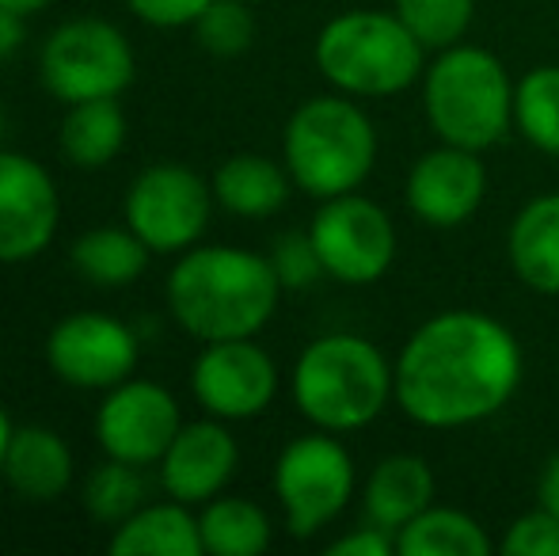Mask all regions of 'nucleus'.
<instances>
[{"mask_svg":"<svg viewBox=\"0 0 559 556\" xmlns=\"http://www.w3.org/2000/svg\"><path fill=\"white\" fill-rule=\"evenodd\" d=\"M396 404L412 423L456 430L510 404L525 374L522 343L479 309H445L423 320L396 363Z\"/></svg>","mask_w":559,"mask_h":556,"instance_id":"1","label":"nucleus"},{"mask_svg":"<svg viewBox=\"0 0 559 556\" xmlns=\"http://www.w3.org/2000/svg\"><path fill=\"white\" fill-rule=\"evenodd\" d=\"M282 282L271 260L248 248H191L168 275V309L202 343L255 340L274 317Z\"/></svg>","mask_w":559,"mask_h":556,"instance_id":"2","label":"nucleus"},{"mask_svg":"<svg viewBox=\"0 0 559 556\" xmlns=\"http://www.w3.org/2000/svg\"><path fill=\"white\" fill-rule=\"evenodd\" d=\"M389 401H396V374L366 335H320L294 366V404L317 430H361Z\"/></svg>","mask_w":559,"mask_h":556,"instance_id":"3","label":"nucleus"},{"mask_svg":"<svg viewBox=\"0 0 559 556\" xmlns=\"http://www.w3.org/2000/svg\"><path fill=\"white\" fill-rule=\"evenodd\" d=\"M423 115L438 141L487 153L514 130V81L491 50L456 43L423 69Z\"/></svg>","mask_w":559,"mask_h":556,"instance_id":"4","label":"nucleus"},{"mask_svg":"<svg viewBox=\"0 0 559 556\" xmlns=\"http://www.w3.org/2000/svg\"><path fill=\"white\" fill-rule=\"evenodd\" d=\"M317 69L335 92L354 99H384L423 81L427 46L396 12L354 8L328 20L317 35Z\"/></svg>","mask_w":559,"mask_h":556,"instance_id":"5","label":"nucleus"},{"mask_svg":"<svg viewBox=\"0 0 559 556\" xmlns=\"http://www.w3.org/2000/svg\"><path fill=\"white\" fill-rule=\"evenodd\" d=\"M282 164L297 191L320 202L358 191L377 164L373 119L343 92L305 99L282 134Z\"/></svg>","mask_w":559,"mask_h":556,"instance_id":"6","label":"nucleus"},{"mask_svg":"<svg viewBox=\"0 0 559 556\" xmlns=\"http://www.w3.org/2000/svg\"><path fill=\"white\" fill-rule=\"evenodd\" d=\"M43 88L61 104L118 99L133 84V50L107 20L61 23L38 54Z\"/></svg>","mask_w":559,"mask_h":556,"instance_id":"7","label":"nucleus"},{"mask_svg":"<svg viewBox=\"0 0 559 556\" xmlns=\"http://www.w3.org/2000/svg\"><path fill=\"white\" fill-rule=\"evenodd\" d=\"M274 496L294 537L332 527L354 496V458L332 430L301 435L274 461Z\"/></svg>","mask_w":559,"mask_h":556,"instance_id":"8","label":"nucleus"},{"mask_svg":"<svg viewBox=\"0 0 559 556\" xmlns=\"http://www.w3.org/2000/svg\"><path fill=\"white\" fill-rule=\"evenodd\" d=\"M324 275L343 286H369L396 260V225L381 202L358 191L324 199L309 225Z\"/></svg>","mask_w":559,"mask_h":556,"instance_id":"9","label":"nucleus"},{"mask_svg":"<svg viewBox=\"0 0 559 556\" xmlns=\"http://www.w3.org/2000/svg\"><path fill=\"white\" fill-rule=\"evenodd\" d=\"M214 187L183 164H153L126 191V225L153 252H187L206 233Z\"/></svg>","mask_w":559,"mask_h":556,"instance_id":"10","label":"nucleus"},{"mask_svg":"<svg viewBox=\"0 0 559 556\" xmlns=\"http://www.w3.org/2000/svg\"><path fill=\"white\" fill-rule=\"evenodd\" d=\"M183 427L176 397L156 381H130L107 389L96 412V438L107 458L130 465H160L164 450Z\"/></svg>","mask_w":559,"mask_h":556,"instance_id":"11","label":"nucleus"},{"mask_svg":"<svg viewBox=\"0 0 559 556\" xmlns=\"http://www.w3.org/2000/svg\"><path fill=\"white\" fill-rule=\"evenodd\" d=\"M138 335L104 312H73L53 324L46 363L73 389H115L138 366Z\"/></svg>","mask_w":559,"mask_h":556,"instance_id":"12","label":"nucleus"},{"mask_svg":"<svg viewBox=\"0 0 559 556\" xmlns=\"http://www.w3.org/2000/svg\"><path fill=\"white\" fill-rule=\"evenodd\" d=\"M194 401L217 419H251L271 409L278 393V366L259 343L217 340L206 343L191 370Z\"/></svg>","mask_w":559,"mask_h":556,"instance_id":"13","label":"nucleus"},{"mask_svg":"<svg viewBox=\"0 0 559 556\" xmlns=\"http://www.w3.org/2000/svg\"><path fill=\"white\" fill-rule=\"evenodd\" d=\"M61 202L50 171L0 149V263H27L58 233Z\"/></svg>","mask_w":559,"mask_h":556,"instance_id":"14","label":"nucleus"},{"mask_svg":"<svg viewBox=\"0 0 559 556\" xmlns=\"http://www.w3.org/2000/svg\"><path fill=\"white\" fill-rule=\"evenodd\" d=\"M487 194V164L479 153L461 145L427 149L407 171V206L430 229L464 225Z\"/></svg>","mask_w":559,"mask_h":556,"instance_id":"15","label":"nucleus"},{"mask_svg":"<svg viewBox=\"0 0 559 556\" xmlns=\"http://www.w3.org/2000/svg\"><path fill=\"white\" fill-rule=\"evenodd\" d=\"M236 465H240V446L217 416L183 423L160 458V484L171 499L187 507L210 504L236 476Z\"/></svg>","mask_w":559,"mask_h":556,"instance_id":"16","label":"nucleus"},{"mask_svg":"<svg viewBox=\"0 0 559 556\" xmlns=\"http://www.w3.org/2000/svg\"><path fill=\"white\" fill-rule=\"evenodd\" d=\"M435 469L419 453H389L373 465L361 488L366 522L400 534L412 519H419L435 504Z\"/></svg>","mask_w":559,"mask_h":556,"instance_id":"17","label":"nucleus"},{"mask_svg":"<svg viewBox=\"0 0 559 556\" xmlns=\"http://www.w3.org/2000/svg\"><path fill=\"white\" fill-rule=\"evenodd\" d=\"M8 488L27 504H53L73 484V450L50 427H15L8 438L4 473Z\"/></svg>","mask_w":559,"mask_h":556,"instance_id":"18","label":"nucleus"},{"mask_svg":"<svg viewBox=\"0 0 559 556\" xmlns=\"http://www.w3.org/2000/svg\"><path fill=\"white\" fill-rule=\"evenodd\" d=\"M514 275L537 294H559V194H537L514 214L507 233Z\"/></svg>","mask_w":559,"mask_h":556,"instance_id":"19","label":"nucleus"},{"mask_svg":"<svg viewBox=\"0 0 559 556\" xmlns=\"http://www.w3.org/2000/svg\"><path fill=\"white\" fill-rule=\"evenodd\" d=\"M214 199L236 217H271L289 199V168L263 153H236L214 171Z\"/></svg>","mask_w":559,"mask_h":556,"instance_id":"20","label":"nucleus"},{"mask_svg":"<svg viewBox=\"0 0 559 556\" xmlns=\"http://www.w3.org/2000/svg\"><path fill=\"white\" fill-rule=\"evenodd\" d=\"M111 553L115 556H199L206 549H202L199 519L187 511V504L168 499V504L141 507L122 527H115Z\"/></svg>","mask_w":559,"mask_h":556,"instance_id":"21","label":"nucleus"},{"mask_svg":"<svg viewBox=\"0 0 559 556\" xmlns=\"http://www.w3.org/2000/svg\"><path fill=\"white\" fill-rule=\"evenodd\" d=\"M126 145V115L118 99H84L69 104L61 122V153L76 168H104Z\"/></svg>","mask_w":559,"mask_h":556,"instance_id":"22","label":"nucleus"},{"mask_svg":"<svg viewBox=\"0 0 559 556\" xmlns=\"http://www.w3.org/2000/svg\"><path fill=\"white\" fill-rule=\"evenodd\" d=\"M148 252L153 248L130 225L126 229L104 225V229L84 233L73 245V252H69V260H73L76 275L96 282V286H130L148 268Z\"/></svg>","mask_w":559,"mask_h":556,"instance_id":"23","label":"nucleus"},{"mask_svg":"<svg viewBox=\"0 0 559 556\" xmlns=\"http://www.w3.org/2000/svg\"><path fill=\"white\" fill-rule=\"evenodd\" d=\"M396 553L404 556H487L491 537L472 514L456 507L430 504L419 519H412L396 534Z\"/></svg>","mask_w":559,"mask_h":556,"instance_id":"24","label":"nucleus"},{"mask_svg":"<svg viewBox=\"0 0 559 556\" xmlns=\"http://www.w3.org/2000/svg\"><path fill=\"white\" fill-rule=\"evenodd\" d=\"M202 549L214 556H259L271 545V519L240 496H214L199 514Z\"/></svg>","mask_w":559,"mask_h":556,"instance_id":"25","label":"nucleus"},{"mask_svg":"<svg viewBox=\"0 0 559 556\" xmlns=\"http://www.w3.org/2000/svg\"><path fill=\"white\" fill-rule=\"evenodd\" d=\"M514 130L533 149L559 156V66H537L514 84Z\"/></svg>","mask_w":559,"mask_h":556,"instance_id":"26","label":"nucleus"},{"mask_svg":"<svg viewBox=\"0 0 559 556\" xmlns=\"http://www.w3.org/2000/svg\"><path fill=\"white\" fill-rule=\"evenodd\" d=\"M141 499H145V481L130 461L107 458L84 481V507L104 527H122L130 514L141 511Z\"/></svg>","mask_w":559,"mask_h":556,"instance_id":"27","label":"nucleus"},{"mask_svg":"<svg viewBox=\"0 0 559 556\" xmlns=\"http://www.w3.org/2000/svg\"><path fill=\"white\" fill-rule=\"evenodd\" d=\"M392 12L427 46V54H438L464 43L476 15V0H392Z\"/></svg>","mask_w":559,"mask_h":556,"instance_id":"28","label":"nucleus"},{"mask_svg":"<svg viewBox=\"0 0 559 556\" xmlns=\"http://www.w3.org/2000/svg\"><path fill=\"white\" fill-rule=\"evenodd\" d=\"M194 35L217 58H236L255 43V15L243 0H214L206 12L194 20Z\"/></svg>","mask_w":559,"mask_h":556,"instance_id":"29","label":"nucleus"},{"mask_svg":"<svg viewBox=\"0 0 559 556\" xmlns=\"http://www.w3.org/2000/svg\"><path fill=\"white\" fill-rule=\"evenodd\" d=\"M266 260H271L282 289H305L324 275V263H320L317 245H312L309 233H286V237H278Z\"/></svg>","mask_w":559,"mask_h":556,"instance_id":"30","label":"nucleus"},{"mask_svg":"<svg viewBox=\"0 0 559 556\" xmlns=\"http://www.w3.org/2000/svg\"><path fill=\"white\" fill-rule=\"evenodd\" d=\"M507 556H559V519L537 504V511L518 514L502 537Z\"/></svg>","mask_w":559,"mask_h":556,"instance_id":"31","label":"nucleus"},{"mask_svg":"<svg viewBox=\"0 0 559 556\" xmlns=\"http://www.w3.org/2000/svg\"><path fill=\"white\" fill-rule=\"evenodd\" d=\"M214 0H126V8L138 20L153 23V27H194V20Z\"/></svg>","mask_w":559,"mask_h":556,"instance_id":"32","label":"nucleus"},{"mask_svg":"<svg viewBox=\"0 0 559 556\" xmlns=\"http://www.w3.org/2000/svg\"><path fill=\"white\" fill-rule=\"evenodd\" d=\"M332 556H392L396 553V534L373 527V522H361L358 530L343 534L338 542H332Z\"/></svg>","mask_w":559,"mask_h":556,"instance_id":"33","label":"nucleus"},{"mask_svg":"<svg viewBox=\"0 0 559 556\" xmlns=\"http://www.w3.org/2000/svg\"><path fill=\"white\" fill-rule=\"evenodd\" d=\"M537 504L545 507V511H552L559 519V453L545 461V469H540V481H537Z\"/></svg>","mask_w":559,"mask_h":556,"instance_id":"34","label":"nucleus"},{"mask_svg":"<svg viewBox=\"0 0 559 556\" xmlns=\"http://www.w3.org/2000/svg\"><path fill=\"white\" fill-rule=\"evenodd\" d=\"M23 20H27V15L0 8V61L12 58V54L20 50V43H23Z\"/></svg>","mask_w":559,"mask_h":556,"instance_id":"35","label":"nucleus"},{"mask_svg":"<svg viewBox=\"0 0 559 556\" xmlns=\"http://www.w3.org/2000/svg\"><path fill=\"white\" fill-rule=\"evenodd\" d=\"M46 4H50V0H0V8L20 12V15H35V12H43Z\"/></svg>","mask_w":559,"mask_h":556,"instance_id":"36","label":"nucleus"},{"mask_svg":"<svg viewBox=\"0 0 559 556\" xmlns=\"http://www.w3.org/2000/svg\"><path fill=\"white\" fill-rule=\"evenodd\" d=\"M12 419H8V412L0 409V473H4V453H8V438H12Z\"/></svg>","mask_w":559,"mask_h":556,"instance_id":"37","label":"nucleus"},{"mask_svg":"<svg viewBox=\"0 0 559 556\" xmlns=\"http://www.w3.org/2000/svg\"><path fill=\"white\" fill-rule=\"evenodd\" d=\"M0 141H4V111H0Z\"/></svg>","mask_w":559,"mask_h":556,"instance_id":"38","label":"nucleus"},{"mask_svg":"<svg viewBox=\"0 0 559 556\" xmlns=\"http://www.w3.org/2000/svg\"><path fill=\"white\" fill-rule=\"evenodd\" d=\"M243 4H266V0H243Z\"/></svg>","mask_w":559,"mask_h":556,"instance_id":"39","label":"nucleus"}]
</instances>
